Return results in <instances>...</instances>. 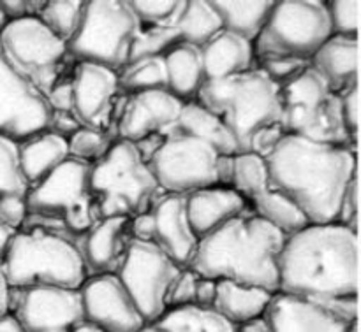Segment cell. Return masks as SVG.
<instances>
[{
	"instance_id": "obj_14",
	"label": "cell",
	"mask_w": 361,
	"mask_h": 332,
	"mask_svg": "<svg viewBox=\"0 0 361 332\" xmlns=\"http://www.w3.org/2000/svg\"><path fill=\"white\" fill-rule=\"evenodd\" d=\"M51 115L44 95L18 74L0 51V137L21 143L48 130Z\"/></svg>"
},
{
	"instance_id": "obj_49",
	"label": "cell",
	"mask_w": 361,
	"mask_h": 332,
	"mask_svg": "<svg viewBox=\"0 0 361 332\" xmlns=\"http://www.w3.org/2000/svg\"><path fill=\"white\" fill-rule=\"evenodd\" d=\"M233 172H235V155H219L215 174L219 186H231Z\"/></svg>"
},
{
	"instance_id": "obj_3",
	"label": "cell",
	"mask_w": 361,
	"mask_h": 332,
	"mask_svg": "<svg viewBox=\"0 0 361 332\" xmlns=\"http://www.w3.org/2000/svg\"><path fill=\"white\" fill-rule=\"evenodd\" d=\"M286 236L250 208L200 239L189 269L208 280H228L277 294L279 257Z\"/></svg>"
},
{
	"instance_id": "obj_16",
	"label": "cell",
	"mask_w": 361,
	"mask_h": 332,
	"mask_svg": "<svg viewBox=\"0 0 361 332\" xmlns=\"http://www.w3.org/2000/svg\"><path fill=\"white\" fill-rule=\"evenodd\" d=\"M118 74L97 63L78 62L71 76L73 115L81 127L106 132L116 108Z\"/></svg>"
},
{
	"instance_id": "obj_25",
	"label": "cell",
	"mask_w": 361,
	"mask_h": 332,
	"mask_svg": "<svg viewBox=\"0 0 361 332\" xmlns=\"http://www.w3.org/2000/svg\"><path fill=\"white\" fill-rule=\"evenodd\" d=\"M69 158L66 137L44 130L18 143V162L21 174L30 189L51 174Z\"/></svg>"
},
{
	"instance_id": "obj_48",
	"label": "cell",
	"mask_w": 361,
	"mask_h": 332,
	"mask_svg": "<svg viewBox=\"0 0 361 332\" xmlns=\"http://www.w3.org/2000/svg\"><path fill=\"white\" fill-rule=\"evenodd\" d=\"M215 294H217V281L200 276L194 305L200 306V308H212L215 301Z\"/></svg>"
},
{
	"instance_id": "obj_9",
	"label": "cell",
	"mask_w": 361,
	"mask_h": 332,
	"mask_svg": "<svg viewBox=\"0 0 361 332\" xmlns=\"http://www.w3.org/2000/svg\"><path fill=\"white\" fill-rule=\"evenodd\" d=\"M140 28V21L126 0L85 2L80 28L67 42V51L78 62L97 63L116 72L127 65Z\"/></svg>"
},
{
	"instance_id": "obj_37",
	"label": "cell",
	"mask_w": 361,
	"mask_h": 332,
	"mask_svg": "<svg viewBox=\"0 0 361 332\" xmlns=\"http://www.w3.org/2000/svg\"><path fill=\"white\" fill-rule=\"evenodd\" d=\"M176 42H180L176 28L141 27L137 35L134 37L133 46H130L127 63L148 58V56H162Z\"/></svg>"
},
{
	"instance_id": "obj_4",
	"label": "cell",
	"mask_w": 361,
	"mask_h": 332,
	"mask_svg": "<svg viewBox=\"0 0 361 332\" xmlns=\"http://www.w3.org/2000/svg\"><path fill=\"white\" fill-rule=\"evenodd\" d=\"M4 276L9 290L81 288L88 273L73 239L39 225H23L7 243Z\"/></svg>"
},
{
	"instance_id": "obj_53",
	"label": "cell",
	"mask_w": 361,
	"mask_h": 332,
	"mask_svg": "<svg viewBox=\"0 0 361 332\" xmlns=\"http://www.w3.org/2000/svg\"><path fill=\"white\" fill-rule=\"evenodd\" d=\"M74 332H108V331H104V329H101V327H97V326H94V324H88V322H83L81 324L80 327H78L76 331Z\"/></svg>"
},
{
	"instance_id": "obj_31",
	"label": "cell",
	"mask_w": 361,
	"mask_h": 332,
	"mask_svg": "<svg viewBox=\"0 0 361 332\" xmlns=\"http://www.w3.org/2000/svg\"><path fill=\"white\" fill-rule=\"evenodd\" d=\"M250 210L264 222L279 229L286 238L296 234L309 225V220L302 213V210L289 197L275 189H268L267 192L254 197L250 200Z\"/></svg>"
},
{
	"instance_id": "obj_10",
	"label": "cell",
	"mask_w": 361,
	"mask_h": 332,
	"mask_svg": "<svg viewBox=\"0 0 361 332\" xmlns=\"http://www.w3.org/2000/svg\"><path fill=\"white\" fill-rule=\"evenodd\" d=\"M0 51L7 63L44 97L73 76H66L67 62L73 58L66 42L46 28L39 18L7 21L0 32Z\"/></svg>"
},
{
	"instance_id": "obj_51",
	"label": "cell",
	"mask_w": 361,
	"mask_h": 332,
	"mask_svg": "<svg viewBox=\"0 0 361 332\" xmlns=\"http://www.w3.org/2000/svg\"><path fill=\"white\" fill-rule=\"evenodd\" d=\"M0 332H25L20 320L16 319L13 312H7L0 315Z\"/></svg>"
},
{
	"instance_id": "obj_54",
	"label": "cell",
	"mask_w": 361,
	"mask_h": 332,
	"mask_svg": "<svg viewBox=\"0 0 361 332\" xmlns=\"http://www.w3.org/2000/svg\"><path fill=\"white\" fill-rule=\"evenodd\" d=\"M6 25H7V20H6V16H4L2 9H0V32L4 30V27H6Z\"/></svg>"
},
{
	"instance_id": "obj_44",
	"label": "cell",
	"mask_w": 361,
	"mask_h": 332,
	"mask_svg": "<svg viewBox=\"0 0 361 332\" xmlns=\"http://www.w3.org/2000/svg\"><path fill=\"white\" fill-rule=\"evenodd\" d=\"M284 136L286 132L281 125L268 127V129L256 134V137L252 139V144H250V151L261 155V157H268Z\"/></svg>"
},
{
	"instance_id": "obj_22",
	"label": "cell",
	"mask_w": 361,
	"mask_h": 332,
	"mask_svg": "<svg viewBox=\"0 0 361 332\" xmlns=\"http://www.w3.org/2000/svg\"><path fill=\"white\" fill-rule=\"evenodd\" d=\"M247 208V200L231 186H208L187 196V217L197 239L207 238Z\"/></svg>"
},
{
	"instance_id": "obj_17",
	"label": "cell",
	"mask_w": 361,
	"mask_h": 332,
	"mask_svg": "<svg viewBox=\"0 0 361 332\" xmlns=\"http://www.w3.org/2000/svg\"><path fill=\"white\" fill-rule=\"evenodd\" d=\"M80 294L85 322L108 332H140L147 326L116 274L88 276Z\"/></svg>"
},
{
	"instance_id": "obj_5",
	"label": "cell",
	"mask_w": 361,
	"mask_h": 332,
	"mask_svg": "<svg viewBox=\"0 0 361 332\" xmlns=\"http://www.w3.org/2000/svg\"><path fill=\"white\" fill-rule=\"evenodd\" d=\"M196 101L222 120L238 144V153L250 151L257 132L281 125V87L261 69L207 79Z\"/></svg>"
},
{
	"instance_id": "obj_47",
	"label": "cell",
	"mask_w": 361,
	"mask_h": 332,
	"mask_svg": "<svg viewBox=\"0 0 361 332\" xmlns=\"http://www.w3.org/2000/svg\"><path fill=\"white\" fill-rule=\"evenodd\" d=\"M130 238L136 239V241H145V243H154V234H155V222L152 210L148 213L137 215V217L130 218L129 224Z\"/></svg>"
},
{
	"instance_id": "obj_12",
	"label": "cell",
	"mask_w": 361,
	"mask_h": 332,
	"mask_svg": "<svg viewBox=\"0 0 361 332\" xmlns=\"http://www.w3.org/2000/svg\"><path fill=\"white\" fill-rule=\"evenodd\" d=\"M182 267L176 266L155 243L133 239L116 276L126 287L147 324L168 312V295Z\"/></svg>"
},
{
	"instance_id": "obj_6",
	"label": "cell",
	"mask_w": 361,
	"mask_h": 332,
	"mask_svg": "<svg viewBox=\"0 0 361 332\" xmlns=\"http://www.w3.org/2000/svg\"><path fill=\"white\" fill-rule=\"evenodd\" d=\"M90 171L92 164L69 157L41 183L32 186L23 225H39L66 238H83L101 220L90 186Z\"/></svg>"
},
{
	"instance_id": "obj_15",
	"label": "cell",
	"mask_w": 361,
	"mask_h": 332,
	"mask_svg": "<svg viewBox=\"0 0 361 332\" xmlns=\"http://www.w3.org/2000/svg\"><path fill=\"white\" fill-rule=\"evenodd\" d=\"M11 312L25 332H74L85 322L80 288L11 290Z\"/></svg>"
},
{
	"instance_id": "obj_46",
	"label": "cell",
	"mask_w": 361,
	"mask_h": 332,
	"mask_svg": "<svg viewBox=\"0 0 361 332\" xmlns=\"http://www.w3.org/2000/svg\"><path fill=\"white\" fill-rule=\"evenodd\" d=\"M80 129L81 125L76 120V116L73 115V111H53L51 120H49L48 125L49 132L69 139V137L73 136L74 132H78Z\"/></svg>"
},
{
	"instance_id": "obj_23",
	"label": "cell",
	"mask_w": 361,
	"mask_h": 332,
	"mask_svg": "<svg viewBox=\"0 0 361 332\" xmlns=\"http://www.w3.org/2000/svg\"><path fill=\"white\" fill-rule=\"evenodd\" d=\"M358 39L331 35L309 60L331 91L342 94L358 84Z\"/></svg>"
},
{
	"instance_id": "obj_24",
	"label": "cell",
	"mask_w": 361,
	"mask_h": 332,
	"mask_svg": "<svg viewBox=\"0 0 361 332\" xmlns=\"http://www.w3.org/2000/svg\"><path fill=\"white\" fill-rule=\"evenodd\" d=\"M207 79H224L252 69L254 46L240 35L221 30L201 48Z\"/></svg>"
},
{
	"instance_id": "obj_1",
	"label": "cell",
	"mask_w": 361,
	"mask_h": 332,
	"mask_svg": "<svg viewBox=\"0 0 361 332\" xmlns=\"http://www.w3.org/2000/svg\"><path fill=\"white\" fill-rule=\"evenodd\" d=\"M358 232L342 224H309L286 238L279 292L324 306L358 298Z\"/></svg>"
},
{
	"instance_id": "obj_11",
	"label": "cell",
	"mask_w": 361,
	"mask_h": 332,
	"mask_svg": "<svg viewBox=\"0 0 361 332\" xmlns=\"http://www.w3.org/2000/svg\"><path fill=\"white\" fill-rule=\"evenodd\" d=\"M330 37L326 2L282 0L275 2L267 25L254 41V56L309 62Z\"/></svg>"
},
{
	"instance_id": "obj_36",
	"label": "cell",
	"mask_w": 361,
	"mask_h": 332,
	"mask_svg": "<svg viewBox=\"0 0 361 332\" xmlns=\"http://www.w3.org/2000/svg\"><path fill=\"white\" fill-rule=\"evenodd\" d=\"M30 185L25 181L18 162V143L0 137V203L7 199H27Z\"/></svg>"
},
{
	"instance_id": "obj_7",
	"label": "cell",
	"mask_w": 361,
	"mask_h": 332,
	"mask_svg": "<svg viewBox=\"0 0 361 332\" xmlns=\"http://www.w3.org/2000/svg\"><path fill=\"white\" fill-rule=\"evenodd\" d=\"M90 186L99 217H127L148 213L161 199V186L136 144L118 139L108 153L92 164Z\"/></svg>"
},
{
	"instance_id": "obj_41",
	"label": "cell",
	"mask_w": 361,
	"mask_h": 332,
	"mask_svg": "<svg viewBox=\"0 0 361 332\" xmlns=\"http://www.w3.org/2000/svg\"><path fill=\"white\" fill-rule=\"evenodd\" d=\"M309 67L307 60L298 58H261L259 69L279 87H284L289 81L303 72Z\"/></svg>"
},
{
	"instance_id": "obj_50",
	"label": "cell",
	"mask_w": 361,
	"mask_h": 332,
	"mask_svg": "<svg viewBox=\"0 0 361 332\" xmlns=\"http://www.w3.org/2000/svg\"><path fill=\"white\" fill-rule=\"evenodd\" d=\"M0 9H2L7 21L21 20V18L30 16V13H28V0H2L0 2Z\"/></svg>"
},
{
	"instance_id": "obj_20",
	"label": "cell",
	"mask_w": 361,
	"mask_h": 332,
	"mask_svg": "<svg viewBox=\"0 0 361 332\" xmlns=\"http://www.w3.org/2000/svg\"><path fill=\"white\" fill-rule=\"evenodd\" d=\"M130 218L111 217L101 218L87 234L81 243V257H83L87 273L95 274H115L122 266L123 257L130 241L129 231Z\"/></svg>"
},
{
	"instance_id": "obj_52",
	"label": "cell",
	"mask_w": 361,
	"mask_h": 332,
	"mask_svg": "<svg viewBox=\"0 0 361 332\" xmlns=\"http://www.w3.org/2000/svg\"><path fill=\"white\" fill-rule=\"evenodd\" d=\"M236 332H271V329L263 315V317H259V319H254V320H250V322L238 326L236 327Z\"/></svg>"
},
{
	"instance_id": "obj_29",
	"label": "cell",
	"mask_w": 361,
	"mask_h": 332,
	"mask_svg": "<svg viewBox=\"0 0 361 332\" xmlns=\"http://www.w3.org/2000/svg\"><path fill=\"white\" fill-rule=\"evenodd\" d=\"M140 332H236V327L212 308L190 305L169 308L161 319L147 324Z\"/></svg>"
},
{
	"instance_id": "obj_34",
	"label": "cell",
	"mask_w": 361,
	"mask_h": 332,
	"mask_svg": "<svg viewBox=\"0 0 361 332\" xmlns=\"http://www.w3.org/2000/svg\"><path fill=\"white\" fill-rule=\"evenodd\" d=\"M120 88L130 95L150 90H168V70L164 56H148L123 67L118 76Z\"/></svg>"
},
{
	"instance_id": "obj_39",
	"label": "cell",
	"mask_w": 361,
	"mask_h": 332,
	"mask_svg": "<svg viewBox=\"0 0 361 332\" xmlns=\"http://www.w3.org/2000/svg\"><path fill=\"white\" fill-rule=\"evenodd\" d=\"M111 144L113 141L109 139L108 132L85 129V127H81L78 132H74L67 139L69 157L81 162H87V164H95L97 160H101L108 153Z\"/></svg>"
},
{
	"instance_id": "obj_18",
	"label": "cell",
	"mask_w": 361,
	"mask_h": 332,
	"mask_svg": "<svg viewBox=\"0 0 361 332\" xmlns=\"http://www.w3.org/2000/svg\"><path fill=\"white\" fill-rule=\"evenodd\" d=\"M183 101L168 90H150L130 95L118 120L120 139L140 143L150 136H169L182 113Z\"/></svg>"
},
{
	"instance_id": "obj_38",
	"label": "cell",
	"mask_w": 361,
	"mask_h": 332,
	"mask_svg": "<svg viewBox=\"0 0 361 332\" xmlns=\"http://www.w3.org/2000/svg\"><path fill=\"white\" fill-rule=\"evenodd\" d=\"M136 14L141 27H161V28H175L180 16L185 7V0H168V2H129Z\"/></svg>"
},
{
	"instance_id": "obj_35",
	"label": "cell",
	"mask_w": 361,
	"mask_h": 332,
	"mask_svg": "<svg viewBox=\"0 0 361 332\" xmlns=\"http://www.w3.org/2000/svg\"><path fill=\"white\" fill-rule=\"evenodd\" d=\"M83 9L85 2L78 0H51L46 2L37 18L67 46L80 28Z\"/></svg>"
},
{
	"instance_id": "obj_8",
	"label": "cell",
	"mask_w": 361,
	"mask_h": 332,
	"mask_svg": "<svg viewBox=\"0 0 361 332\" xmlns=\"http://www.w3.org/2000/svg\"><path fill=\"white\" fill-rule=\"evenodd\" d=\"M281 127L286 134L356 150L342 118L341 95L331 91L310 65L281 87Z\"/></svg>"
},
{
	"instance_id": "obj_43",
	"label": "cell",
	"mask_w": 361,
	"mask_h": 332,
	"mask_svg": "<svg viewBox=\"0 0 361 332\" xmlns=\"http://www.w3.org/2000/svg\"><path fill=\"white\" fill-rule=\"evenodd\" d=\"M341 102H342V118H344V125L348 134L351 136L353 143L356 144L358 139V129H360V116H358V84L351 87L349 90L342 91Z\"/></svg>"
},
{
	"instance_id": "obj_21",
	"label": "cell",
	"mask_w": 361,
	"mask_h": 332,
	"mask_svg": "<svg viewBox=\"0 0 361 332\" xmlns=\"http://www.w3.org/2000/svg\"><path fill=\"white\" fill-rule=\"evenodd\" d=\"M271 332H348L344 324L323 306L277 292L264 313Z\"/></svg>"
},
{
	"instance_id": "obj_30",
	"label": "cell",
	"mask_w": 361,
	"mask_h": 332,
	"mask_svg": "<svg viewBox=\"0 0 361 332\" xmlns=\"http://www.w3.org/2000/svg\"><path fill=\"white\" fill-rule=\"evenodd\" d=\"M212 6L217 11L222 21V30L240 35L245 41L252 42L261 34L267 25L268 16L274 9L275 2H226V0H212Z\"/></svg>"
},
{
	"instance_id": "obj_42",
	"label": "cell",
	"mask_w": 361,
	"mask_h": 332,
	"mask_svg": "<svg viewBox=\"0 0 361 332\" xmlns=\"http://www.w3.org/2000/svg\"><path fill=\"white\" fill-rule=\"evenodd\" d=\"M200 276L194 273L192 269H182L180 274L176 276L175 283H173L171 290L168 295V309L169 308H178V306H190L194 305L196 299V287Z\"/></svg>"
},
{
	"instance_id": "obj_27",
	"label": "cell",
	"mask_w": 361,
	"mask_h": 332,
	"mask_svg": "<svg viewBox=\"0 0 361 332\" xmlns=\"http://www.w3.org/2000/svg\"><path fill=\"white\" fill-rule=\"evenodd\" d=\"M168 70V91L180 101H194L207 81L201 49L187 42H176L164 53Z\"/></svg>"
},
{
	"instance_id": "obj_2",
	"label": "cell",
	"mask_w": 361,
	"mask_h": 332,
	"mask_svg": "<svg viewBox=\"0 0 361 332\" xmlns=\"http://www.w3.org/2000/svg\"><path fill=\"white\" fill-rule=\"evenodd\" d=\"M267 158L271 189L302 210L309 224H337L356 172V150L286 134Z\"/></svg>"
},
{
	"instance_id": "obj_19",
	"label": "cell",
	"mask_w": 361,
	"mask_h": 332,
	"mask_svg": "<svg viewBox=\"0 0 361 332\" xmlns=\"http://www.w3.org/2000/svg\"><path fill=\"white\" fill-rule=\"evenodd\" d=\"M155 222L154 243L182 269L190 266L200 239L187 217V196H162L152 208Z\"/></svg>"
},
{
	"instance_id": "obj_13",
	"label": "cell",
	"mask_w": 361,
	"mask_h": 332,
	"mask_svg": "<svg viewBox=\"0 0 361 332\" xmlns=\"http://www.w3.org/2000/svg\"><path fill=\"white\" fill-rule=\"evenodd\" d=\"M217 157L219 153L210 144L196 137L171 132L148 165L162 192L189 196L217 185Z\"/></svg>"
},
{
	"instance_id": "obj_40",
	"label": "cell",
	"mask_w": 361,
	"mask_h": 332,
	"mask_svg": "<svg viewBox=\"0 0 361 332\" xmlns=\"http://www.w3.org/2000/svg\"><path fill=\"white\" fill-rule=\"evenodd\" d=\"M328 18H330L331 35L341 37L358 39V18H360V2L356 0H335L326 2Z\"/></svg>"
},
{
	"instance_id": "obj_33",
	"label": "cell",
	"mask_w": 361,
	"mask_h": 332,
	"mask_svg": "<svg viewBox=\"0 0 361 332\" xmlns=\"http://www.w3.org/2000/svg\"><path fill=\"white\" fill-rule=\"evenodd\" d=\"M231 189L238 192L249 203L254 197L271 189L267 158L257 153H252V151L236 153Z\"/></svg>"
},
{
	"instance_id": "obj_26",
	"label": "cell",
	"mask_w": 361,
	"mask_h": 332,
	"mask_svg": "<svg viewBox=\"0 0 361 332\" xmlns=\"http://www.w3.org/2000/svg\"><path fill=\"white\" fill-rule=\"evenodd\" d=\"M274 294L257 287L235 283V281L219 280L217 294L212 309L222 317L233 327L259 319L267 313Z\"/></svg>"
},
{
	"instance_id": "obj_28",
	"label": "cell",
	"mask_w": 361,
	"mask_h": 332,
	"mask_svg": "<svg viewBox=\"0 0 361 332\" xmlns=\"http://www.w3.org/2000/svg\"><path fill=\"white\" fill-rule=\"evenodd\" d=\"M173 132L196 137V139L210 144L219 155L238 153V144L228 127L222 123L217 115L201 106L196 98L183 102L182 113H180V118Z\"/></svg>"
},
{
	"instance_id": "obj_32",
	"label": "cell",
	"mask_w": 361,
	"mask_h": 332,
	"mask_svg": "<svg viewBox=\"0 0 361 332\" xmlns=\"http://www.w3.org/2000/svg\"><path fill=\"white\" fill-rule=\"evenodd\" d=\"M175 28L178 32L180 42H187L201 49L222 30V21L212 2L192 0L185 2Z\"/></svg>"
},
{
	"instance_id": "obj_45",
	"label": "cell",
	"mask_w": 361,
	"mask_h": 332,
	"mask_svg": "<svg viewBox=\"0 0 361 332\" xmlns=\"http://www.w3.org/2000/svg\"><path fill=\"white\" fill-rule=\"evenodd\" d=\"M16 231L6 227V225L0 222V315L11 312V290L7 287L6 276H4V255H6L7 243H9L11 236Z\"/></svg>"
}]
</instances>
